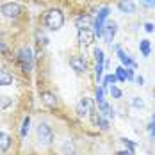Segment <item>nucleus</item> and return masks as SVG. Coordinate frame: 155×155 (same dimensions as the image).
<instances>
[{"label": "nucleus", "mask_w": 155, "mask_h": 155, "mask_svg": "<svg viewBox=\"0 0 155 155\" xmlns=\"http://www.w3.org/2000/svg\"><path fill=\"white\" fill-rule=\"evenodd\" d=\"M96 104H98V109H100V112H102V114H105V116H109V118H112V116H114V110L109 107V104L104 100V98H96Z\"/></svg>", "instance_id": "obj_11"}, {"label": "nucleus", "mask_w": 155, "mask_h": 155, "mask_svg": "<svg viewBox=\"0 0 155 155\" xmlns=\"http://www.w3.org/2000/svg\"><path fill=\"white\" fill-rule=\"evenodd\" d=\"M18 62H20V66H21V70L23 71H31L32 66H34V57H32V52L29 47L21 48L20 52H18Z\"/></svg>", "instance_id": "obj_2"}, {"label": "nucleus", "mask_w": 155, "mask_h": 155, "mask_svg": "<svg viewBox=\"0 0 155 155\" xmlns=\"http://www.w3.org/2000/svg\"><path fill=\"white\" fill-rule=\"evenodd\" d=\"M141 4L144 7H155V0H141Z\"/></svg>", "instance_id": "obj_28"}, {"label": "nucleus", "mask_w": 155, "mask_h": 155, "mask_svg": "<svg viewBox=\"0 0 155 155\" xmlns=\"http://www.w3.org/2000/svg\"><path fill=\"white\" fill-rule=\"evenodd\" d=\"M41 102L47 107H57V98H55V94L50 93V91H41Z\"/></svg>", "instance_id": "obj_9"}, {"label": "nucleus", "mask_w": 155, "mask_h": 155, "mask_svg": "<svg viewBox=\"0 0 155 155\" xmlns=\"http://www.w3.org/2000/svg\"><path fill=\"white\" fill-rule=\"evenodd\" d=\"M110 94H112V98H121V89L116 86H110Z\"/></svg>", "instance_id": "obj_25"}, {"label": "nucleus", "mask_w": 155, "mask_h": 155, "mask_svg": "<svg viewBox=\"0 0 155 155\" xmlns=\"http://www.w3.org/2000/svg\"><path fill=\"white\" fill-rule=\"evenodd\" d=\"M13 84V75L5 70H0V86H11Z\"/></svg>", "instance_id": "obj_14"}, {"label": "nucleus", "mask_w": 155, "mask_h": 155, "mask_svg": "<svg viewBox=\"0 0 155 155\" xmlns=\"http://www.w3.org/2000/svg\"><path fill=\"white\" fill-rule=\"evenodd\" d=\"M70 64H71V68L78 71V73H82V71H86L87 70V62L84 57H80V55H75V57H71L70 59Z\"/></svg>", "instance_id": "obj_7"}, {"label": "nucleus", "mask_w": 155, "mask_h": 155, "mask_svg": "<svg viewBox=\"0 0 155 155\" xmlns=\"http://www.w3.org/2000/svg\"><path fill=\"white\" fill-rule=\"evenodd\" d=\"M11 148V136L5 132H0V152H7Z\"/></svg>", "instance_id": "obj_13"}, {"label": "nucleus", "mask_w": 155, "mask_h": 155, "mask_svg": "<svg viewBox=\"0 0 155 155\" xmlns=\"http://www.w3.org/2000/svg\"><path fill=\"white\" fill-rule=\"evenodd\" d=\"M121 141H123V144L127 146V150H128V152H134V150H136V144H134L130 139H121Z\"/></svg>", "instance_id": "obj_26"}, {"label": "nucleus", "mask_w": 155, "mask_h": 155, "mask_svg": "<svg viewBox=\"0 0 155 155\" xmlns=\"http://www.w3.org/2000/svg\"><path fill=\"white\" fill-rule=\"evenodd\" d=\"M91 23V18L89 16H80L77 20V25H78V29H87V25Z\"/></svg>", "instance_id": "obj_16"}, {"label": "nucleus", "mask_w": 155, "mask_h": 155, "mask_svg": "<svg viewBox=\"0 0 155 155\" xmlns=\"http://www.w3.org/2000/svg\"><path fill=\"white\" fill-rule=\"evenodd\" d=\"M94 59H96V64H104V50L102 48L94 50Z\"/></svg>", "instance_id": "obj_20"}, {"label": "nucleus", "mask_w": 155, "mask_h": 155, "mask_svg": "<svg viewBox=\"0 0 155 155\" xmlns=\"http://www.w3.org/2000/svg\"><path fill=\"white\" fill-rule=\"evenodd\" d=\"M93 121H94V125H96V127H100L102 130H107V127H109L107 120H104V118H100V116H94Z\"/></svg>", "instance_id": "obj_18"}, {"label": "nucleus", "mask_w": 155, "mask_h": 155, "mask_svg": "<svg viewBox=\"0 0 155 155\" xmlns=\"http://www.w3.org/2000/svg\"><path fill=\"white\" fill-rule=\"evenodd\" d=\"M94 41V32L91 29H78V45L80 47H89Z\"/></svg>", "instance_id": "obj_5"}, {"label": "nucleus", "mask_w": 155, "mask_h": 155, "mask_svg": "<svg viewBox=\"0 0 155 155\" xmlns=\"http://www.w3.org/2000/svg\"><path fill=\"white\" fill-rule=\"evenodd\" d=\"M116 50H118V57H120V61L123 62L125 66H128V68H136V62L130 59V55H128V54H125V52H123L120 47L116 48Z\"/></svg>", "instance_id": "obj_12"}, {"label": "nucleus", "mask_w": 155, "mask_h": 155, "mask_svg": "<svg viewBox=\"0 0 155 155\" xmlns=\"http://www.w3.org/2000/svg\"><path fill=\"white\" fill-rule=\"evenodd\" d=\"M11 104H13V100H11L9 96H0V107H2V109L9 107Z\"/></svg>", "instance_id": "obj_22"}, {"label": "nucleus", "mask_w": 155, "mask_h": 155, "mask_svg": "<svg viewBox=\"0 0 155 155\" xmlns=\"http://www.w3.org/2000/svg\"><path fill=\"white\" fill-rule=\"evenodd\" d=\"M116 80H118V77H116V75H107V77L104 78V86H112Z\"/></svg>", "instance_id": "obj_24"}, {"label": "nucleus", "mask_w": 155, "mask_h": 155, "mask_svg": "<svg viewBox=\"0 0 155 155\" xmlns=\"http://www.w3.org/2000/svg\"><path fill=\"white\" fill-rule=\"evenodd\" d=\"M0 13H2V16H5V18H9V20H16L18 16L23 13V9H21V5L16 4V2H7V4H4V5L0 7Z\"/></svg>", "instance_id": "obj_3"}, {"label": "nucleus", "mask_w": 155, "mask_h": 155, "mask_svg": "<svg viewBox=\"0 0 155 155\" xmlns=\"http://www.w3.org/2000/svg\"><path fill=\"white\" fill-rule=\"evenodd\" d=\"M64 23V15L61 9H50L45 15V25L50 31H59Z\"/></svg>", "instance_id": "obj_1"}, {"label": "nucleus", "mask_w": 155, "mask_h": 155, "mask_svg": "<svg viewBox=\"0 0 155 155\" xmlns=\"http://www.w3.org/2000/svg\"><path fill=\"white\" fill-rule=\"evenodd\" d=\"M144 31H146V32H153V23H150V21H148V23H144Z\"/></svg>", "instance_id": "obj_30"}, {"label": "nucleus", "mask_w": 155, "mask_h": 155, "mask_svg": "<svg viewBox=\"0 0 155 155\" xmlns=\"http://www.w3.org/2000/svg\"><path fill=\"white\" fill-rule=\"evenodd\" d=\"M116 31H118L116 23H114V21H107V25L104 27V38H105L107 43H112V39H114V36H116Z\"/></svg>", "instance_id": "obj_8"}, {"label": "nucleus", "mask_w": 155, "mask_h": 155, "mask_svg": "<svg viewBox=\"0 0 155 155\" xmlns=\"http://www.w3.org/2000/svg\"><path fill=\"white\" fill-rule=\"evenodd\" d=\"M89 112H93V104L89 98H82L77 104V114L82 118V116H87Z\"/></svg>", "instance_id": "obj_6"}, {"label": "nucleus", "mask_w": 155, "mask_h": 155, "mask_svg": "<svg viewBox=\"0 0 155 155\" xmlns=\"http://www.w3.org/2000/svg\"><path fill=\"white\" fill-rule=\"evenodd\" d=\"M107 15H109V9H107V7H102V9L98 11V16H96V20H98V21H104V20L107 18Z\"/></svg>", "instance_id": "obj_21"}, {"label": "nucleus", "mask_w": 155, "mask_h": 155, "mask_svg": "<svg viewBox=\"0 0 155 155\" xmlns=\"http://www.w3.org/2000/svg\"><path fill=\"white\" fill-rule=\"evenodd\" d=\"M38 139L41 141L43 144H50L54 141V132L47 123H39L38 125Z\"/></svg>", "instance_id": "obj_4"}, {"label": "nucleus", "mask_w": 155, "mask_h": 155, "mask_svg": "<svg viewBox=\"0 0 155 155\" xmlns=\"http://www.w3.org/2000/svg\"><path fill=\"white\" fill-rule=\"evenodd\" d=\"M134 107H144V102L139 98H134Z\"/></svg>", "instance_id": "obj_29"}, {"label": "nucleus", "mask_w": 155, "mask_h": 155, "mask_svg": "<svg viewBox=\"0 0 155 155\" xmlns=\"http://www.w3.org/2000/svg\"><path fill=\"white\" fill-rule=\"evenodd\" d=\"M102 73H104V64H96V68H94V77H96L98 82L102 80Z\"/></svg>", "instance_id": "obj_23"}, {"label": "nucleus", "mask_w": 155, "mask_h": 155, "mask_svg": "<svg viewBox=\"0 0 155 155\" xmlns=\"http://www.w3.org/2000/svg\"><path fill=\"white\" fill-rule=\"evenodd\" d=\"M148 130H150V134H152V139L155 141V118H153V121L148 125Z\"/></svg>", "instance_id": "obj_27"}, {"label": "nucleus", "mask_w": 155, "mask_h": 155, "mask_svg": "<svg viewBox=\"0 0 155 155\" xmlns=\"http://www.w3.org/2000/svg\"><path fill=\"white\" fill-rule=\"evenodd\" d=\"M143 82H144V78H143V77H137V84H139V86H143Z\"/></svg>", "instance_id": "obj_33"}, {"label": "nucleus", "mask_w": 155, "mask_h": 155, "mask_svg": "<svg viewBox=\"0 0 155 155\" xmlns=\"http://www.w3.org/2000/svg\"><path fill=\"white\" fill-rule=\"evenodd\" d=\"M29 125H31V118L27 116V118H23L21 130H20V136H21V137H25V136H27V132H29Z\"/></svg>", "instance_id": "obj_17"}, {"label": "nucleus", "mask_w": 155, "mask_h": 155, "mask_svg": "<svg viewBox=\"0 0 155 155\" xmlns=\"http://www.w3.org/2000/svg\"><path fill=\"white\" fill-rule=\"evenodd\" d=\"M139 50H141V54H143L144 57H148V55H150V52H152L150 41H148V39H143V41L139 43Z\"/></svg>", "instance_id": "obj_15"}, {"label": "nucleus", "mask_w": 155, "mask_h": 155, "mask_svg": "<svg viewBox=\"0 0 155 155\" xmlns=\"http://www.w3.org/2000/svg\"><path fill=\"white\" fill-rule=\"evenodd\" d=\"M114 75L118 77V80H120V82H127V71H125V68H121V66H120V68L116 70V73H114Z\"/></svg>", "instance_id": "obj_19"}, {"label": "nucleus", "mask_w": 155, "mask_h": 155, "mask_svg": "<svg viewBox=\"0 0 155 155\" xmlns=\"http://www.w3.org/2000/svg\"><path fill=\"white\" fill-rule=\"evenodd\" d=\"M125 71H127V80H132V78H134V71H132L130 68H127Z\"/></svg>", "instance_id": "obj_31"}, {"label": "nucleus", "mask_w": 155, "mask_h": 155, "mask_svg": "<svg viewBox=\"0 0 155 155\" xmlns=\"http://www.w3.org/2000/svg\"><path fill=\"white\" fill-rule=\"evenodd\" d=\"M118 7H120L121 13H127V15H130V13L136 11V4L132 0H120L118 2Z\"/></svg>", "instance_id": "obj_10"}, {"label": "nucleus", "mask_w": 155, "mask_h": 155, "mask_svg": "<svg viewBox=\"0 0 155 155\" xmlns=\"http://www.w3.org/2000/svg\"><path fill=\"white\" fill-rule=\"evenodd\" d=\"M116 155H132V152H128V150H123V152H118Z\"/></svg>", "instance_id": "obj_32"}]
</instances>
